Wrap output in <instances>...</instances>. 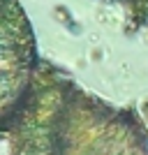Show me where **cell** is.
<instances>
[{"mask_svg": "<svg viewBox=\"0 0 148 155\" xmlns=\"http://www.w3.org/2000/svg\"><path fill=\"white\" fill-rule=\"evenodd\" d=\"M116 5H123L127 12V26L130 30L141 28L148 21V0H111Z\"/></svg>", "mask_w": 148, "mask_h": 155, "instance_id": "3957f363", "label": "cell"}, {"mask_svg": "<svg viewBox=\"0 0 148 155\" xmlns=\"http://www.w3.org/2000/svg\"><path fill=\"white\" fill-rule=\"evenodd\" d=\"M39 70L32 26L19 0H0V134L21 114Z\"/></svg>", "mask_w": 148, "mask_h": 155, "instance_id": "7a4b0ae2", "label": "cell"}, {"mask_svg": "<svg viewBox=\"0 0 148 155\" xmlns=\"http://www.w3.org/2000/svg\"><path fill=\"white\" fill-rule=\"evenodd\" d=\"M7 137L12 155H148V118L136 107H113L49 65Z\"/></svg>", "mask_w": 148, "mask_h": 155, "instance_id": "6da1fadb", "label": "cell"}]
</instances>
